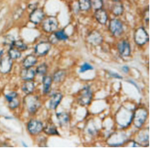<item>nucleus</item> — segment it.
Listing matches in <instances>:
<instances>
[{
  "label": "nucleus",
  "mask_w": 150,
  "mask_h": 148,
  "mask_svg": "<svg viewBox=\"0 0 150 148\" xmlns=\"http://www.w3.org/2000/svg\"><path fill=\"white\" fill-rule=\"evenodd\" d=\"M24 103H25V106L28 110V112L30 114H32V115L36 113L41 106L40 99L38 98L37 96H33L31 94L27 95L25 97Z\"/></svg>",
  "instance_id": "nucleus-1"
},
{
  "label": "nucleus",
  "mask_w": 150,
  "mask_h": 148,
  "mask_svg": "<svg viewBox=\"0 0 150 148\" xmlns=\"http://www.w3.org/2000/svg\"><path fill=\"white\" fill-rule=\"evenodd\" d=\"M133 112L127 109H121L117 114V121L121 127H127L133 121Z\"/></svg>",
  "instance_id": "nucleus-2"
},
{
  "label": "nucleus",
  "mask_w": 150,
  "mask_h": 148,
  "mask_svg": "<svg viewBox=\"0 0 150 148\" xmlns=\"http://www.w3.org/2000/svg\"><path fill=\"white\" fill-rule=\"evenodd\" d=\"M148 117V111L145 108H138L133 112V121L136 128H140L146 122Z\"/></svg>",
  "instance_id": "nucleus-3"
},
{
  "label": "nucleus",
  "mask_w": 150,
  "mask_h": 148,
  "mask_svg": "<svg viewBox=\"0 0 150 148\" xmlns=\"http://www.w3.org/2000/svg\"><path fill=\"white\" fill-rule=\"evenodd\" d=\"M92 100V91L88 86L84 87L79 91L78 95V102L81 106H86L90 105Z\"/></svg>",
  "instance_id": "nucleus-4"
},
{
  "label": "nucleus",
  "mask_w": 150,
  "mask_h": 148,
  "mask_svg": "<svg viewBox=\"0 0 150 148\" xmlns=\"http://www.w3.org/2000/svg\"><path fill=\"white\" fill-rule=\"evenodd\" d=\"M58 27L59 22L55 17H48L42 21V29L46 33L53 34L57 31Z\"/></svg>",
  "instance_id": "nucleus-5"
},
{
  "label": "nucleus",
  "mask_w": 150,
  "mask_h": 148,
  "mask_svg": "<svg viewBox=\"0 0 150 148\" xmlns=\"http://www.w3.org/2000/svg\"><path fill=\"white\" fill-rule=\"evenodd\" d=\"M109 31L114 36H120L124 33V25L119 19H111L109 23Z\"/></svg>",
  "instance_id": "nucleus-6"
},
{
  "label": "nucleus",
  "mask_w": 150,
  "mask_h": 148,
  "mask_svg": "<svg viewBox=\"0 0 150 148\" xmlns=\"http://www.w3.org/2000/svg\"><path fill=\"white\" fill-rule=\"evenodd\" d=\"M149 40V34L144 27H141L136 30L134 33V41L136 44L139 46H143L147 43Z\"/></svg>",
  "instance_id": "nucleus-7"
},
{
  "label": "nucleus",
  "mask_w": 150,
  "mask_h": 148,
  "mask_svg": "<svg viewBox=\"0 0 150 148\" xmlns=\"http://www.w3.org/2000/svg\"><path fill=\"white\" fill-rule=\"evenodd\" d=\"M28 131L30 135H37L40 134L44 128V125L41 121L37 119H31L28 123Z\"/></svg>",
  "instance_id": "nucleus-8"
},
{
  "label": "nucleus",
  "mask_w": 150,
  "mask_h": 148,
  "mask_svg": "<svg viewBox=\"0 0 150 148\" xmlns=\"http://www.w3.org/2000/svg\"><path fill=\"white\" fill-rule=\"evenodd\" d=\"M104 38L102 34L98 30H93L91 31L87 37V41L88 43L92 46H99L103 43Z\"/></svg>",
  "instance_id": "nucleus-9"
},
{
  "label": "nucleus",
  "mask_w": 150,
  "mask_h": 148,
  "mask_svg": "<svg viewBox=\"0 0 150 148\" xmlns=\"http://www.w3.org/2000/svg\"><path fill=\"white\" fill-rule=\"evenodd\" d=\"M117 49L121 56L129 57L131 54L130 44L127 40H122L117 43Z\"/></svg>",
  "instance_id": "nucleus-10"
},
{
  "label": "nucleus",
  "mask_w": 150,
  "mask_h": 148,
  "mask_svg": "<svg viewBox=\"0 0 150 148\" xmlns=\"http://www.w3.org/2000/svg\"><path fill=\"white\" fill-rule=\"evenodd\" d=\"M50 48H51L50 43L43 41L37 44L35 48H34V52H35V54H37L39 56H44V55H46L47 54Z\"/></svg>",
  "instance_id": "nucleus-11"
},
{
  "label": "nucleus",
  "mask_w": 150,
  "mask_h": 148,
  "mask_svg": "<svg viewBox=\"0 0 150 148\" xmlns=\"http://www.w3.org/2000/svg\"><path fill=\"white\" fill-rule=\"evenodd\" d=\"M12 59L8 55L0 59V72L2 74H7L11 72L12 68Z\"/></svg>",
  "instance_id": "nucleus-12"
},
{
  "label": "nucleus",
  "mask_w": 150,
  "mask_h": 148,
  "mask_svg": "<svg viewBox=\"0 0 150 148\" xmlns=\"http://www.w3.org/2000/svg\"><path fill=\"white\" fill-rule=\"evenodd\" d=\"M30 21L34 25H39L44 19V12L41 8H36L33 10L29 16Z\"/></svg>",
  "instance_id": "nucleus-13"
},
{
  "label": "nucleus",
  "mask_w": 150,
  "mask_h": 148,
  "mask_svg": "<svg viewBox=\"0 0 150 148\" xmlns=\"http://www.w3.org/2000/svg\"><path fill=\"white\" fill-rule=\"evenodd\" d=\"M95 19L97 20L98 22L101 25H106L108 21V15L107 11L103 8H99V9L95 10V14H94Z\"/></svg>",
  "instance_id": "nucleus-14"
},
{
  "label": "nucleus",
  "mask_w": 150,
  "mask_h": 148,
  "mask_svg": "<svg viewBox=\"0 0 150 148\" xmlns=\"http://www.w3.org/2000/svg\"><path fill=\"white\" fill-rule=\"evenodd\" d=\"M36 72L31 68H25L20 72V77L24 81H32L35 77Z\"/></svg>",
  "instance_id": "nucleus-15"
},
{
  "label": "nucleus",
  "mask_w": 150,
  "mask_h": 148,
  "mask_svg": "<svg viewBox=\"0 0 150 148\" xmlns=\"http://www.w3.org/2000/svg\"><path fill=\"white\" fill-rule=\"evenodd\" d=\"M63 99V94L60 93H56L52 96L50 100V108L51 109H56L59 106Z\"/></svg>",
  "instance_id": "nucleus-16"
},
{
  "label": "nucleus",
  "mask_w": 150,
  "mask_h": 148,
  "mask_svg": "<svg viewBox=\"0 0 150 148\" xmlns=\"http://www.w3.org/2000/svg\"><path fill=\"white\" fill-rule=\"evenodd\" d=\"M21 90L25 94H31L35 90V83L32 81H25L21 85Z\"/></svg>",
  "instance_id": "nucleus-17"
},
{
  "label": "nucleus",
  "mask_w": 150,
  "mask_h": 148,
  "mask_svg": "<svg viewBox=\"0 0 150 148\" xmlns=\"http://www.w3.org/2000/svg\"><path fill=\"white\" fill-rule=\"evenodd\" d=\"M38 62V58L35 55L30 54L26 56L23 60V66L24 68H32Z\"/></svg>",
  "instance_id": "nucleus-18"
},
{
  "label": "nucleus",
  "mask_w": 150,
  "mask_h": 148,
  "mask_svg": "<svg viewBox=\"0 0 150 148\" xmlns=\"http://www.w3.org/2000/svg\"><path fill=\"white\" fill-rule=\"evenodd\" d=\"M124 11V6L120 2H114L110 6V11L115 16H120L121 15H123Z\"/></svg>",
  "instance_id": "nucleus-19"
},
{
  "label": "nucleus",
  "mask_w": 150,
  "mask_h": 148,
  "mask_svg": "<svg viewBox=\"0 0 150 148\" xmlns=\"http://www.w3.org/2000/svg\"><path fill=\"white\" fill-rule=\"evenodd\" d=\"M53 79L50 76L44 75L43 78V93L44 94H47L51 89V84Z\"/></svg>",
  "instance_id": "nucleus-20"
},
{
  "label": "nucleus",
  "mask_w": 150,
  "mask_h": 148,
  "mask_svg": "<svg viewBox=\"0 0 150 148\" xmlns=\"http://www.w3.org/2000/svg\"><path fill=\"white\" fill-rule=\"evenodd\" d=\"M66 76H67L66 71L63 70V69H59L53 74L52 79H53V81H54L55 83H60L63 81H64Z\"/></svg>",
  "instance_id": "nucleus-21"
},
{
  "label": "nucleus",
  "mask_w": 150,
  "mask_h": 148,
  "mask_svg": "<svg viewBox=\"0 0 150 148\" xmlns=\"http://www.w3.org/2000/svg\"><path fill=\"white\" fill-rule=\"evenodd\" d=\"M43 131L45 134L49 135H59V132L57 131V127L52 123H48L43 128Z\"/></svg>",
  "instance_id": "nucleus-22"
},
{
  "label": "nucleus",
  "mask_w": 150,
  "mask_h": 148,
  "mask_svg": "<svg viewBox=\"0 0 150 148\" xmlns=\"http://www.w3.org/2000/svg\"><path fill=\"white\" fill-rule=\"evenodd\" d=\"M57 118L61 126H64L69 121V116L66 112H57Z\"/></svg>",
  "instance_id": "nucleus-23"
},
{
  "label": "nucleus",
  "mask_w": 150,
  "mask_h": 148,
  "mask_svg": "<svg viewBox=\"0 0 150 148\" xmlns=\"http://www.w3.org/2000/svg\"><path fill=\"white\" fill-rule=\"evenodd\" d=\"M8 55L11 59H18L21 56V53L20 50H18L16 48L13 47V46H10L9 50L8 52Z\"/></svg>",
  "instance_id": "nucleus-24"
},
{
  "label": "nucleus",
  "mask_w": 150,
  "mask_h": 148,
  "mask_svg": "<svg viewBox=\"0 0 150 148\" xmlns=\"http://www.w3.org/2000/svg\"><path fill=\"white\" fill-rule=\"evenodd\" d=\"M79 7L82 11H88L91 9L90 0H79Z\"/></svg>",
  "instance_id": "nucleus-25"
},
{
  "label": "nucleus",
  "mask_w": 150,
  "mask_h": 148,
  "mask_svg": "<svg viewBox=\"0 0 150 148\" xmlns=\"http://www.w3.org/2000/svg\"><path fill=\"white\" fill-rule=\"evenodd\" d=\"M54 36L58 41H66L68 40V35L64 32V30H57L54 32Z\"/></svg>",
  "instance_id": "nucleus-26"
},
{
  "label": "nucleus",
  "mask_w": 150,
  "mask_h": 148,
  "mask_svg": "<svg viewBox=\"0 0 150 148\" xmlns=\"http://www.w3.org/2000/svg\"><path fill=\"white\" fill-rule=\"evenodd\" d=\"M11 46L16 48L20 51H25L26 49H28V46L22 40H15Z\"/></svg>",
  "instance_id": "nucleus-27"
},
{
  "label": "nucleus",
  "mask_w": 150,
  "mask_h": 148,
  "mask_svg": "<svg viewBox=\"0 0 150 148\" xmlns=\"http://www.w3.org/2000/svg\"><path fill=\"white\" fill-rule=\"evenodd\" d=\"M47 70H48V67L47 65V64L43 63V64L40 65L37 68L35 72H36V74H39V75L44 76L46 75L47 73Z\"/></svg>",
  "instance_id": "nucleus-28"
},
{
  "label": "nucleus",
  "mask_w": 150,
  "mask_h": 148,
  "mask_svg": "<svg viewBox=\"0 0 150 148\" xmlns=\"http://www.w3.org/2000/svg\"><path fill=\"white\" fill-rule=\"evenodd\" d=\"M90 2H91V7L95 8V10L102 8L103 5H104L103 0H90Z\"/></svg>",
  "instance_id": "nucleus-29"
},
{
  "label": "nucleus",
  "mask_w": 150,
  "mask_h": 148,
  "mask_svg": "<svg viewBox=\"0 0 150 148\" xmlns=\"http://www.w3.org/2000/svg\"><path fill=\"white\" fill-rule=\"evenodd\" d=\"M19 105H20V100H18V97L13 99V100H11V101L8 102V107H9L11 109H17L19 106Z\"/></svg>",
  "instance_id": "nucleus-30"
},
{
  "label": "nucleus",
  "mask_w": 150,
  "mask_h": 148,
  "mask_svg": "<svg viewBox=\"0 0 150 148\" xmlns=\"http://www.w3.org/2000/svg\"><path fill=\"white\" fill-rule=\"evenodd\" d=\"M92 69H93V67L91 66V65L88 64V63H84L80 67L79 72L80 73H84V72H87V71L92 70Z\"/></svg>",
  "instance_id": "nucleus-31"
},
{
  "label": "nucleus",
  "mask_w": 150,
  "mask_h": 148,
  "mask_svg": "<svg viewBox=\"0 0 150 148\" xmlns=\"http://www.w3.org/2000/svg\"><path fill=\"white\" fill-rule=\"evenodd\" d=\"M15 38H14L13 36H11V35H7V36L5 37V42H4V43L6 44V45H8L10 46H11L12 43H13V42L15 41Z\"/></svg>",
  "instance_id": "nucleus-32"
},
{
  "label": "nucleus",
  "mask_w": 150,
  "mask_h": 148,
  "mask_svg": "<svg viewBox=\"0 0 150 148\" xmlns=\"http://www.w3.org/2000/svg\"><path fill=\"white\" fill-rule=\"evenodd\" d=\"M18 93H16V92H15V91H11V92H10V93H8V94L6 95V99L7 100L8 102H9L11 100H13V99L18 97Z\"/></svg>",
  "instance_id": "nucleus-33"
},
{
  "label": "nucleus",
  "mask_w": 150,
  "mask_h": 148,
  "mask_svg": "<svg viewBox=\"0 0 150 148\" xmlns=\"http://www.w3.org/2000/svg\"><path fill=\"white\" fill-rule=\"evenodd\" d=\"M143 18H144V20L146 23V25H149V8H147L144 11Z\"/></svg>",
  "instance_id": "nucleus-34"
},
{
  "label": "nucleus",
  "mask_w": 150,
  "mask_h": 148,
  "mask_svg": "<svg viewBox=\"0 0 150 148\" xmlns=\"http://www.w3.org/2000/svg\"><path fill=\"white\" fill-rule=\"evenodd\" d=\"M108 74H110V77H112L113 78H116V79H123V77L120 76L119 74H117V73H116V72H108Z\"/></svg>",
  "instance_id": "nucleus-35"
},
{
  "label": "nucleus",
  "mask_w": 150,
  "mask_h": 148,
  "mask_svg": "<svg viewBox=\"0 0 150 148\" xmlns=\"http://www.w3.org/2000/svg\"><path fill=\"white\" fill-rule=\"evenodd\" d=\"M122 70H123V72H124L128 73V72H129V67L127 66V65H125V66L122 67Z\"/></svg>",
  "instance_id": "nucleus-36"
},
{
  "label": "nucleus",
  "mask_w": 150,
  "mask_h": 148,
  "mask_svg": "<svg viewBox=\"0 0 150 148\" xmlns=\"http://www.w3.org/2000/svg\"><path fill=\"white\" fill-rule=\"evenodd\" d=\"M129 81V83H133V85L135 86V87H137V89L139 90V87H138V86H137V83H134V82H133V81H130V80H129V81Z\"/></svg>",
  "instance_id": "nucleus-37"
},
{
  "label": "nucleus",
  "mask_w": 150,
  "mask_h": 148,
  "mask_svg": "<svg viewBox=\"0 0 150 148\" xmlns=\"http://www.w3.org/2000/svg\"><path fill=\"white\" fill-rule=\"evenodd\" d=\"M3 53H4V51H3V50H1V51H0V57L2 56V54H3Z\"/></svg>",
  "instance_id": "nucleus-38"
},
{
  "label": "nucleus",
  "mask_w": 150,
  "mask_h": 148,
  "mask_svg": "<svg viewBox=\"0 0 150 148\" xmlns=\"http://www.w3.org/2000/svg\"><path fill=\"white\" fill-rule=\"evenodd\" d=\"M111 1H112V2H120L121 0H111Z\"/></svg>",
  "instance_id": "nucleus-39"
}]
</instances>
